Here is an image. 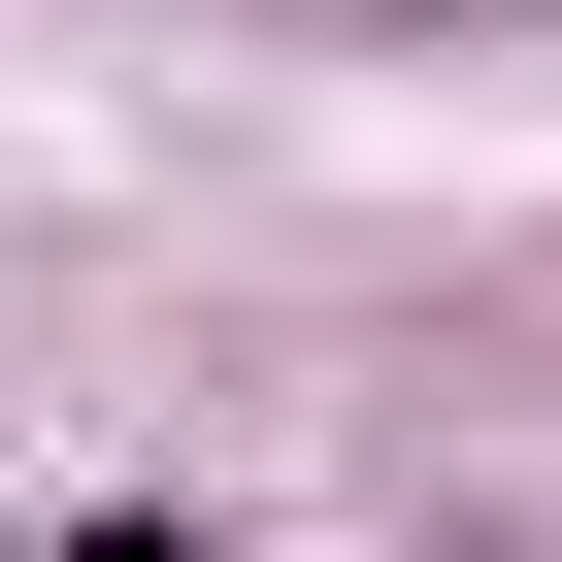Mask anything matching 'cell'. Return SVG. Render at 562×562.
<instances>
[]
</instances>
